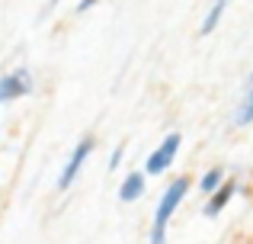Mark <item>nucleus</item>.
I'll return each mask as SVG.
<instances>
[{
  "mask_svg": "<svg viewBox=\"0 0 253 244\" xmlns=\"http://www.w3.org/2000/svg\"><path fill=\"white\" fill-rule=\"evenodd\" d=\"M26 94H32V74L26 68L10 71V74L0 81V103H13V100H19V97H26Z\"/></svg>",
  "mask_w": 253,
  "mask_h": 244,
  "instance_id": "obj_3",
  "label": "nucleus"
},
{
  "mask_svg": "<svg viewBox=\"0 0 253 244\" xmlns=\"http://www.w3.org/2000/svg\"><path fill=\"white\" fill-rule=\"evenodd\" d=\"M234 125H250L253 122V87H247V94H244V100L237 103V109H234Z\"/></svg>",
  "mask_w": 253,
  "mask_h": 244,
  "instance_id": "obj_8",
  "label": "nucleus"
},
{
  "mask_svg": "<svg viewBox=\"0 0 253 244\" xmlns=\"http://www.w3.org/2000/svg\"><path fill=\"white\" fill-rule=\"evenodd\" d=\"M221 183H224V170H221V167H211V170H205V174H202V180H199V190H202L205 196H211L218 187H221Z\"/></svg>",
  "mask_w": 253,
  "mask_h": 244,
  "instance_id": "obj_9",
  "label": "nucleus"
},
{
  "mask_svg": "<svg viewBox=\"0 0 253 244\" xmlns=\"http://www.w3.org/2000/svg\"><path fill=\"white\" fill-rule=\"evenodd\" d=\"M141 193H144V174H128L122 180V187H119V199L122 202H135V199H141Z\"/></svg>",
  "mask_w": 253,
  "mask_h": 244,
  "instance_id": "obj_6",
  "label": "nucleus"
},
{
  "mask_svg": "<svg viewBox=\"0 0 253 244\" xmlns=\"http://www.w3.org/2000/svg\"><path fill=\"white\" fill-rule=\"evenodd\" d=\"M247 87H253V74H250V77H247Z\"/></svg>",
  "mask_w": 253,
  "mask_h": 244,
  "instance_id": "obj_12",
  "label": "nucleus"
},
{
  "mask_svg": "<svg viewBox=\"0 0 253 244\" xmlns=\"http://www.w3.org/2000/svg\"><path fill=\"white\" fill-rule=\"evenodd\" d=\"M176 154H179V132H170V135L148 154V161H144V174H151V177L164 174V170L173 164Z\"/></svg>",
  "mask_w": 253,
  "mask_h": 244,
  "instance_id": "obj_2",
  "label": "nucleus"
},
{
  "mask_svg": "<svg viewBox=\"0 0 253 244\" xmlns=\"http://www.w3.org/2000/svg\"><path fill=\"white\" fill-rule=\"evenodd\" d=\"M228 3L231 0H215V3L209 6V13H205V19H202V36H209V32H215V26L221 23V16H224V10H228Z\"/></svg>",
  "mask_w": 253,
  "mask_h": 244,
  "instance_id": "obj_7",
  "label": "nucleus"
},
{
  "mask_svg": "<svg viewBox=\"0 0 253 244\" xmlns=\"http://www.w3.org/2000/svg\"><path fill=\"white\" fill-rule=\"evenodd\" d=\"M234 190H237V187H234L231 180H228V183H221V187H218L215 193L209 196V202H205V209H202V212L209 215V219H215V215H218V212H221V209H224V206L231 202V196H234Z\"/></svg>",
  "mask_w": 253,
  "mask_h": 244,
  "instance_id": "obj_5",
  "label": "nucleus"
},
{
  "mask_svg": "<svg viewBox=\"0 0 253 244\" xmlns=\"http://www.w3.org/2000/svg\"><path fill=\"white\" fill-rule=\"evenodd\" d=\"M189 193V177H176L167 190H164L161 202L154 209V228H151V244H164L167 241V222L173 219V212L179 209V202Z\"/></svg>",
  "mask_w": 253,
  "mask_h": 244,
  "instance_id": "obj_1",
  "label": "nucleus"
},
{
  "mask_svg": "<svg viewBox=\"0 0 253 244\" xmlns=\"http://www.w3.org/2000/svg\"><path fill=\"white\" fill-rule=\"evenodd\" d=\"M96 3H99V0H81V3H77V13H86V10H93Z\"/></svg>",
  "mask_w": 253,
  "mask_h": 244,
  "instance_id": "obj_11",
  "label": "nucleus"
},
{
  "mask_svg": "<svg viewBox=\"0 0 253 244\" xmlns=\"http://www.w3.org/2000/svg\"><path fill=\"white\" fill-rule=\"evenodd\" d=\"M122 154H125V148H122V145H119V148L112 151V157H109V170H116L119 164H122Z\"/></svg>",
  "mask_w": 253,
  "mask_h": 244,
  "instance_id": "obj_10",
  "label": "nucleus"
},
{
  "mask_svg": "<svg viewBox=\"0 0 253 244\" xmlns=\"http://www.w3.org/2000/svg\"><path fill=\"white\" fill-rule=\"evenodd\" d=\"M90 154H93V138H81V145L74 148V154L68 157V164H64L61 177H58V187L68 190L71 183L77 180V174H81V167L86 164V157H90Z\"/></svg>",
  "mask_w": 253,
  "mask_h": 244,
  "instance_id": "obj_4",
  "label": "nucleus"
}]
</instances>
